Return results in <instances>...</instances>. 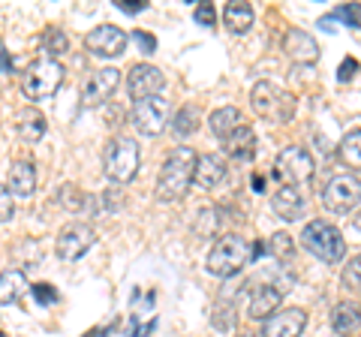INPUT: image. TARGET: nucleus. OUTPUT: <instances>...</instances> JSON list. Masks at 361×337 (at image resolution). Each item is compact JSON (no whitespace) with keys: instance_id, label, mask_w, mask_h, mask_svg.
<instances>
[{"instance_id":"obj_21","label":"nucleus","mask_w":361,"mask_h":337,"mask_svg":"<svg viewBox=\"0 0 361 337\" xmlns=\"http://www.w3.org/2000/svg\"><path fill=\"white\" fill-rule=\"evenodd\" d=\"M226 178V163H223V157L217 154H205V157H199V163H196V175H193V184L202 187V190H214L220 181Z\"/></svg>"},{"instance_id":"obj_14","label":"nucleus","mask_w":361,"mask_h":337,"mask_svg":"<svg viewBox=\"0 0 361 337\" xmlns=\"http://www.w3.org/2000/svg\"><path fill=\"white\" fill-rule=\"evenodd\" d=\"M163 87H166V75L151 63H135L127 75V91L135 103H139V99H148V97H157Z\"/></svg>"},{"instance_id":"obj_7","label":"nucleus","mask_w":361,"mask_h":337,"mask_svg":"<svg viewBox=\"0 0 361 337\" xmlns=\"http://www.w3.org/2000/svg\"><path fill=\"white\" fill-rule=\"evenodd\" d=\"M133 130L142 133V136H160L163 127L169 123V99L163 94L157 97H148V99H139V103H133Z\"/></svg>"},{"instance_id":"obj_11","label":"nucleus","mask_w":361,"mask_h":337,"mask_svg":"<svg viewBox=\"0 0 361 337\" xmlns=\"http://www.w3.org/2000/svg\"><path fill=\"white\" fill-rule=\"evenodd\" d=\"M85 46L94 58H121L127 49V33L115 25H99L85 37Z\"/></svg>"},{"instance_id":"obj_42","label":"nucleus","mask_w":361,"mask_h":337,"mask_svg":"<svg viewBox=\"0 0 361 337\" xmlns=\"http://www.w3.org/2000/svg\"><path fill=\"white\" fill-rule=\"evenodd\" d=\"M238 337H253V334H238Z\"/></svg>"},{"instance_id":"obj_34","label":"nucleus","mask_w":361,"mask_h":337,"mask_svg":"<svg viewBox=\"0 0 361 337\" xmlns=\"http://www.w3.org/2000/svg\"><path fill=\"white\" fill-rule=\"evenodd\" d=\"M16 214V202H13V193H9L6 184H0V223L13 220Z\"/></svg>"},{"instance_id":"obj_2","label":"nucleus","mask_w":361,"mask_h":337,"mask_svg":"<svg viewBox=\"0 0 361 337\" xmlns=\"http://www.w3.org/2000/svg\"><path fill=\"white\" fill-rule=\"evenodd\" d=\"M250 259H253V256H250V244H247L241 235L229 232V235H220L217 244L211 247V253L205 259V268H208V274L229 280V277H238Z\"/></svg>"},{"instance_id":"obj_18","label":"nucleus","mask_w":361,"mask_h":337,"mask_svg":"<svg viewBox=\"0 0 361 337\" xmlns=\"http://www.w3.org/2000/svg\"><path fill=\"white\" fill-rule=\"evenodd\" d=\"M9 193L21 196V199H30L37 193V166L30 160H16L9 166Z\"/></svg>"},{"instance_id":"obj_22","label":"nucleus","mask_w":361,"mask_h":337,"mask_svg":"<svg viewBox=\"0 0 361 337\" xmlns=\"http://www.w3.org/2000/svg\"><path fill=\"white\" fill-rule=\"evenodd\" d=\"M208 127H211L214 136L223 142V139H229L238 127H244V115H241V109H235V106L214 109L211 115H208Z\"/></svg>"},{"instance_id":"obj_6","label":"nucleus","mask_w":361,"mask_h":337,"mask_svg":"<svg viewBox=\"0 0 361 337\" xmlns=\"http://www.w3.org/2000/svg\"><path fill=\"white\" fill-rule=\"evenodd\" d=\"M103 172L115 184L133 181L139 172V145L130 136H115L103 151Z\"/></svg>"},{"instance_id":"obj_9","label":"nucleus","mask_w":361,"mask_h":337,"mask_svg":"<svg viewBox=\"0 0 361 337\" xmlns=\"http://www.w3.org/2000/svg\"><path fill=\"white\" fill-rule=\"evenodd\" d=\"M274 178L289 187L307 184L313 178V157L307 148H283L274 160Z\"/></svg>"},{"instance_id":"obj_3","label":"nucleus","mask_w":361,"mask_h":337,"mask_svg":"<svg viewBox=\"0 0 361 337\" xmlns=\"http://www.w3.org/2000/svg\"><path fill=\"white\" fill-rule=\"evenodd\" d=\"M301 247L307 253H313L319 262H329V265H337L346 253V241H343L341 229L331 226V223H325V220H310L307 226H304Z\"/></svg>"},{"instance_id":"obj_1","label":"nucleus","mask_w":361,"mask_h":337,"mask_svg":"<svg viewBox=\"0 0 361 337\" xmlns=\"http://www.w3.org/2000/svg\"><path fill=\"white\" fill-rule=\"evenodd\" d=\"M196 163H199V154L193 148H175L169 154L166 163H163V172L157 178V199L160 202L184 199L190 184H193Z\"/></svg>"},{"instance_id":"obj_28","label":"nucleus","mask_w":361,"mask_h":337,"mask_svg":"<svg viewBox=\"0 0 361 337\" xmlns=\"http://www.w3.org/2000/svg\"><path fill=\"white\" fill-rule=\"evenodd\" d=\"M199 123H202V111L196 106H180L175 111V118H172V133L180 139H187L199 130Z\"/></svg>"},{"instance_id":"obj_23","label":"nucleus","mask_w":361,"mask_h":337,"mask_svg":"<svg viewBox=\"0 0 361 337\" xmlns=\"http://www.w3.org/2000/svg\"><path fill=\"white\" fill-rule=\"evenodd\" d=\"M253 6L250 4H244V0H235V4H226L223 6V25L226 30H232V33H247L253 27Z\"/></svg>"},{"instance_id":"obj_36","label":"nucleus","mask_w":361,"mask_h":337,"mask_svg":"<svg viewBox=\"0 0 361 337\" xmlns=\"http://www.w3.org/2000/svg\"><path fill=\"white\" fill-rule=\"evenodd\" d=\"M355 73H358V61L355 58H346L341 63V73H337V78H341V82H353Z\"/></svg>"},{"instance_id":"obj_26","label":"nucleus","mask_w":361,"mask_h":337,"mask_svg":"<svg viewBox=\"0 0 361 337\" xmlns=\"http://www.w3.org/2000/svg\"><path fill=\"white\" fill-rule=\"evenodd\" d=\"M27 292V277L18 268H9V271L0 274V305H16V301Z\"/></svg>"},{"instance_id":"obj_31","label":"nucleus","mask_w":361,"mask_h":337,"mask_svg":"<svg viewBox=\"0 0 361 337\" xmlns=\"http://www.w3.org/2000/svg\"><path fill=\"white\" fill-rule=\"evenodd\" d=\"M268 253L277 256V259H289V256L295 253V244H292V238L286 232H274L268 241Z\"/></svg>"},{"instance_id":"obj_39","label":"nucleus","mask_w":361,"mask_h":337,"mask_svg":"<svg viewBox=\"0 0 361 337\" xmlns=\"http://www.w3.org/2000/svg\"><path fill=\"white\" fill-rule=\"evenodd\" d=\"M33 298L42 301V305H54V301H58V295H54V289H51V286H45V283L33 289Z\"/></svg>"},{"instance_id":"obj_20","label":"nucleus","mask_w":361,"mask_h":337,"mask_svg":"<svg viewBox=\"0 0 361 337\" xmlns=\"http://www.w3.org/2000/svg\"><path fill=\"white\" fill-rule=\"evenodd\" d=\"M223 151L232 157V160H238V163H250L253 157H256V136H253V130L247 127H238L232 133L229 139H223Z\"/></svg>"},{"instance_id":"obj_40","label":"nucleus","mask_w":361,"mask_h":337,"mask_svg":"<svg viewBox=\"0 0 361 337\" xmlns=\"http://www.w3.org/2000/svg\"><path fill=\"white\" fill-rule=\"evenodd\" d=\"M121 196H123L121 190H106V193H103L106 208H121V205H123V199H121Z\"/></svg>"},{"instance_id":"obj_38","label":"nucleus","mask_w":361,"mask_h":337,"mask_svg":"<svg viewBox=\"0 0 361 337\" xmlns=\"http://www.w3.org/2000/svg\"><path fill=\"white\" fill-rule=\"evenodd\" d=\"M9 75H13V61H9L6 49H0V85H6Z\"/></svg>"},{"instance_id":"obj_8","label":"nucleus","mask_w":361,"mask_h":337,"mask_svg":"<svg viewBox=\"0 0 361 337\" xmlns=\"http://www.w3.org/2000/svg\"><path fill=\"white\" fill-rule=\"evenodd\" d=\"M361 202V181L355 175H334L329 184L322 187V205L334 211V214H349Z\"/></svg>"},{"instance_id":"obj_15","label":"nucleus","mask_w":361,"mask_h":337,"mask_svg":"<svg viewBox=\"0 0 361 337\" xmlns=\"http://www.w3.org/2000/svg\"><path fill=\"white\" fill-rule=\"evenodd\" d=\"M304 325H307V313L301 307H286L271 313L262 325V337H301Z\"/></svg>"},{"instance_id":"obj_30","label":"nucleus","mask_w":361,"mask_h":337,"mask_svg":"<svg viewBox=\"0 0 361 337\" xmlns=\"http://www.w3.org/2000/svg\"><path fill=\"white\" fill-rule=\"evenodd\" d=\"M66 46H70V39H66V33L61 27H49L45 30V39H42V49L49 51V58L58 61V54L66 51Z\"/></svg>"},{"instance_id":"obj_13","label":"nucleus","mask_w":361,"mask_h":337,"mask_svg":"<svg viewBox=\"0 0 361 337\" xmlns=\"http://www.w3.org/2000/svg\"><path fill=\"white\" fill-rule=\"evenodd\" d=\"M283 301V289L277 283H250L247 286V317L250 319H268L277 313Z\"/></svg>"},{"instance_id":"obj_17","label":"nucleus","mask_w":361,"mask_h":337,"mask_svg":"<svg viewBox=\"0 0 361 337\" xmlns=\"http://www.w3.org/2000/svg\"><path fill=\"white\" fill-rule=\"evenodd\" d=\"M283 51L289 54L295 63H316L319 61V42H316L307 30H301V27H292L286 30V37H283Z\"/></svg>"},{"instance_id":"obj_12","label":"nucleus","mask_w":361,"mask_h":337,"mask_svg":"<svg viewBox=\"0 0 361 337\" xmlns=\"http://www.w3.org/2000/svg\"><path fill=\"white\" fill-rule=\"evenodd\" d=\"M118 85H121V73L115 70V66L97 70V73L90 75L87 82L82 85V106H85V109H97V106H103L106 99L118 91Z\"/></svg>"},{"instance_id":"obj_24","label":"nucleus","mask_w":361,"mask_h":337,"mask_svg":"<svg viewBox=\"0 0 361 337\" xmlns=\"http://www.w3.org/2000/svg\"><path fill=\"white\" fill-rule=\"evenodd\" d=\"M361 325V307H358V301H337L334 310H331V329L337 334H349V331H355Z\"/></svg>"},{"instance_id":"obj_29","label":"nucleus","mask_w":361,"mask_h":337,"mask_svg":"<svg viewBox=\"0 0 361 337\" xmlns=\"http://www.w3.org/2000/svg\"><path fill=\"white\" fill-rule=\"evenodd\" d=\"M211 325L217 331H232L235 329V305H232V301H229V305H226V301H217V305H214Z\"/></svg>"},{"instance_id":"obj_37","label":"nucleus","mask_w":361,"mask_h":337,"mask_svg":"<svg viewBox=\"0 0 361 337\" xmlns=\"http://www.w3.org/2000/svg\"><path fill=\"white\" fill-rule=\"evenodd\" d=\"M133 39L139 42L145 54H154V51H157V39H154V37H148L145 30H135V33H133Z\"/></svg>"},{"instance_id":"obj_27","label":"nucleus","mask_w":361,"mask_h":337,"mask_svg":"<svg viewBox=\"0 0 361 337\" xmlns=\"http://www.w3.org/2000/svg\"><path fill=\"white\" fill-rule=\"evenodd\" d=\"M337 157H341V163L349 172H361V130L346 133L341 148H337Z\"/></svg>"},{"instance_id":"obj_41","label":"nucleus","mask_w":361,"mask_h":337,"mask_svg":"<svg viewBox=\"0 0 361 337\" xmlns=\"http://www.w3.org/2000/svg\"><path fill=\"white\" fill-rule=\"evenodd\" d=\"M118 6L123 9V13H142V9H145V4H127V0H121Z\"/></svg>"},{"instance_id":"obj_35","label":"nucleus","mask_w":361,"mask_h":337,"mask_svg":"<svg viewBox=\"0 0 361 337\" xmlns=\"http://www.w3.org/2000/svg\"><path fill=\"white\" fill-rule=\"evenodd\" d=\"M196 21H199V25H205V27H214V25H217V13H214V6L211 4H205V6H196Z\"/></svg>"},{"instance_id":"obj_44","label":"nucleus","mask_w":361,"mask_h":337,"mask_svg":"<svg viewBox=\"0 0 361 337\" xmlns=\"http://www.w3.org/2000/svg\"><path fill=\"white\" fill-rule=\"evenodd\" d=\"M0 49H4V46H0Z\"/></svg>"},{"instance_id":"obj_4","label":"nucleus","mask_w":361,"mask_h":337,"mask_svg":"<svg viewBox=\"0 0 361 337\" xmlns=\"http://www.w3.org/2000/svg\"><path fill=\"white\" fill-rule=\"evenodd\" d=\"M250 106L265 123H289L295 115V97L271 82H256L250 91Z\"/></svg>"},{"instance_id":"obj_10","label":"nucleus","mask_w":361,"mask_h":337,"mask_svg":"<svg viewBox=\"0 0 361 337\" xmlns=\"http://www.w3.org/2000/svg\"><path fill=\"white\" fill-rule=\"evenodd\" d=\"M94 244H97V235L87 223H70L66 229H61L54 250H58V256L63 262H75V259H82Z\"/></svg>"},{"instance_id":"obj_32","label":"nucleus","mask_w":361,"mask_h":337,"mask_svg":"<svg viewBox=\"0 0 361 337\" xmlns=\"http://www.w3.org/2000/svg\"><path fill=\"white\" fill-rule=\"evenodd\" d=\"M341 280H343V286H346V289H361V253L353 256V259L346 262Z\"/></svg>"},{"instance_id":"obj_16","label":"nucleus","mask_w":361,"mask_h":337,"mask_svg":"<svg viewBox=\"0 0 361 337\" xmlns=\"http://www.w3.org/2000/svg\"><path fill=\"white\" fill-rule=\"evenodd\" d=\"M151 329H154V295L145 289H135L130 301V334L148 337Z\"/></svg>"},{"instance_id":"obj_5","label":"nucleus","mask_w":361,"mask_h":337,"mask_svg":"<svg viewBox=\"0 0 361 337\" xmlns=\"http://www.w3.org/2000/svg\"><path fill=\"white\" fill-rule=\"evenodd\" d=\"M63 85V66L54 58H37L25 73H21V91L27 99H49L58 94V87Z\"/></svg>"},{"instance_id":"obj_25","label":"nucleus","mask_w":361,"mask_h":337,"mask_svg":"<svg viewBox=\"0 0 361 337\" xmlns=\"http://www.w3.org/2000/svg\"><path fill=\"white\" fill-rule=\"evenodd\" d=\"M16 130H18V136L25 139V142H39L45 136V115L42 111H37L33 106L27 109H21L18 111V123H16Z\"/></svg>"},{"instance_id":"obj_33","label":"nucleus","mask_w":361,"mask_h":337,"mask_svg":"<svg viewBox=\"0 0 361 337\" xmlns=\"http://www.w3.org/2000/svg\"><path fill=\"white\" fill-rule=\"evenodd\" d=\"M217 226H220L217 208H202L199 211V223H196V235H214Z\"/></svg>"},{"instance_id":"obj_19","label":"nucleus","mask_w":361,"mask_h":337,"mask_svg":"<svg viewBox=\"0 0 361 337\" xmlns=\"http://www.w3.org/2000/svg\"><path fill=\"white\" fill-rule=\"evenodd\" d=\"M271 208L277 211V217L283 220H298L304 214V196L298 187H289V184H280L271 196Z\"/></svg>"},{"instance_id":"obj_43","label":"nucleus","mask_w":361,"mask_h":337,"mask_svg":"<svg viewBox=\"0 0 361 337\" xmlns=\"http://www.w3.org/2000/svg\"><path fill=\"white\" fill-rule=\"evenodd\" d=\"M0 337H4V334H0Z\"/></svg>"}]
</instances>
